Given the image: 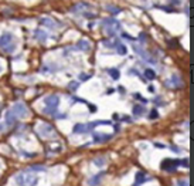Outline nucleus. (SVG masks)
Listing matches in <instances>:
<instances>
[{"mask_svg":"<svg viewBox=\"0 0 194 186\" xmlns=\"http://www.w3.org/2000/svg\"><path fill=\"white\" fill-rule=\"evenodd\" d=\"M91 49V43L87 40H80L77 43V50H81V51H88Z\"/></svg>","mask_w":194,"mask_h":186,"instance_id":"nucleus-11","label":"nucleus"},{"mask_svg":"<svg viewBox=\"0 0 194 186\" xmlns=\"http://www.w3.org/2000/svg\"><path fill=\"white\" fill-rule=\"evenodd\" d=\"M13 43V34L11 33H3L2 34V37H0V47L4 49V47H7L9 44Z\"/></svg>","mask_w":194,"mask_h":186,"instance_id":"nucleus-7","label":"nucleus"},{"mask_svg":"<svg viewBox=\"0 0 194 186\" xmlns=\"http://www.w3.org/2000/svg\"><path fill=\"white\" fill-rule=\"evenodd\" d=\"M108 74H109L114 80H118L119 78V75H121V73H119L118 68H109V70H108Z\"/></svg>","mask_w":194,"mask_h":186,"instance_id":"nucleus-17","label":"nucleus"},{"mask_svg":"<svg viewBox=\"0 0 194 186\" xmlns=\"http://www.w3.org/2000/svg\"><path fill=\"white\" fill-rule=\"evenodd\" d=\"M41 24H45L48 29H55V23L51 19H41Z\"/></svg>","mask_w":194,"mask_h":186,"instance_id":"nucleus-20","label":"nucleus"},{"mask_svg":"<svg viewBox=\"0 0 194 186\" xmlns=\"http://www.w3.org/2000/svg\"><path fill=\"white\" fill-rule=\"evenodd\" d=\"M91 77H92V74H81V75H80V78L82 80V81H84V80L91 78Z\"/></svg>","mask_w":194,"mask_h":186,"instance_id":"nucleus-30","label":"nucleus"},{"mask_svg":"<svg viewBox=\"0 0 194 186\" xmlns=\"http://www.w3.org/2000/svg\"><path fill=\"white\" fill-rule=\"evenodd\" d=\"M14 47H16V44H14V43H11V44H9L7 47H4L3 50L6 53H11V51H14Z\"/></svg>","mask_w":194,"mask_h":186,"instance_id":"nucleus-26","label":"nucleus"},{"mask_svg":"<svg viewBox=\"0 0 194 186\" xmlns=\"http://www.w3.org/2000/svg\"><path fill=\"white\" fill-rule=\"evenodd\" d=\"M116 50H118V53H119L121 56H125V54L128 53L126 46H125V44H121V43H118V44H116Z\"/></svg>","mask_w":194,"mask_h":186,"instance_id":"nucleus-19","label":"nucleus"},{"mask_svg":"<svg viewBox=\"0 0 194 186\" xmlns=\"http://www.w3.org/2000/svg\"><path fill=\"white\" fill-rule=\"evenodd\" d=\"M177 186H188V180L187 179H180L177 182Z\"/></svg>","mask_w":194,"mask_h":186,"instance_id":"nucleus-29","label":"nucleus"},{"mask_svg":"<svg viewBox=\"0 0 194 186\" xmlns=\"http://www.w3.org/2000/svg\"><path fill=\"white\" fill-rule=\"evenodd\" d=\"M177 166H181V160L180 159H165L161 162V169L167 172L176 171Z\"/></svg>","mask_w":194,"mask_h":186,"instance_id":"nucleus-5","label":"nucleus"},{"mask_svg":"<svg viewBox=\"0 0 194 186\" xmlns=\"http://www.w3.org/2000/svg\"><path fill=\"white\" fill-rule=\"evenodd\" d=\"M37 131H38V135H40L41 138H52V137H55L54 127H52L51 124H48V122H41L40 125H38V128H37Z\"/></svg>","mask_w":194,"mask_h":186,"instance_id":"nucleus-4","label":"nucleus"},{"mask_svg":"<svg viewBox=\"0 0 194 186\" xmlns=\"http://www.w3.org/2000/svg\"><path fill=\"white\" fill-rule=\"evenodd\" d=\"M106 10L112 13V14H118V13H121V9L119 7H115V6H106Z\"/></svg>","mask_w":194,"mask_h":186,"instance_id":"nucleus-23","label":"nucleus"},{"mask_svg":"<svg viewBox=\"0 0 194 186\" xmlns=\"http://www.w3.org/2000/svg\"><path fill=\"white\" fill-rule=\"evenodd\" d=\"M147 40V36L145 33H140V41H142V43H145V41Z\"/></svg>","mask_w":194,"mask_h":186,"instance_id":"nucleus-33","label":"nucleus"},{"mask_svg":"<svg viewBox=\"0 0 194 186\" xmlns=\"http://www.w3.org/2000/svg\"><path fill=\"white\" fill-rule=\"evenodd\" d=\"M0 131H3V127H2V125H0Z\"/></svg>","mask_w":194,"mask_h":186,"instance_id":"nucleus-35","label":"nucleus"},{"mask_svg":"<svg viewBox=\"0 0 194 186\" xmlns=\"http://www.w3.org/2000/svg\"><path fill=\"white\" fill-rule=\"evenodd\" d=\"M166 85L167 87H174V88H180L183 84H181V78H180L179 75L174 74L172 77V80H167V81H166Z\"/></svg>","mask_w":194,"mask_h":186,"instance_id":"nucleus-10","label":"nucleus"},{"mask_svg":"<svg viewBox=\"0 0 194 186\" xmlns=\"http://www.w3.org/2000/svg\"><path fill=\"white\" fill-rule=\"evenodd\" d=\"M72 132L74 134H85V132H88V127H87V124H77L72 128Z\"/></svg>","mask_w":194,"mask_h":186,"instance_id":"nucleus-12","label":"nucleus"},{"mask_svg":"<svg viewBox=\"0 0 194 186\" xmlns=\"http://www.w3.org/2000/svg\"><path fill=\"white\" fill-rule=\"evenodd\" d=\"M181 166H184V168H188V159H187V158H184V159L181 160Z\"/></svg>","mask_w":194,"mask_h":186,"instance_id":"nucleus-32","label":"nucleus"},{"mask_svg":"<svg viewBox=\"0 0 194 186\" xmlns=\"http://www.w3.org/2000/svg\"><path fill=\"white\" fill-rule=\"evenodd\" d=\"M44 104H45V107L43 108V114L54 115L57 108H58V104H60V97L57 94H51V95H48V97L44 98Z\"/></svg>","mask_w":194,"mask_h":186,"instance_id":"nucleus-1","label":"nucleus"},{"mask_svg":"<svg viewBox=\"0 0 194 186\" xmlns=\"http://www.w3.org/2000/svg\"><path fill=\"white\" fill-rule=\"evenodd\" d=\"M84 17H87V19H95L96 14H94V13H89V11H84Z\"/></svg>","mask_w":194,"mask_h":186,"instance_id":"nucleus-28","label":"nucleus"},{"mask_svg":"<svg viewBox=\"0 0 194 186\" xmlns=\"http://www.w3.org/2000/svg\"><path fill=\"white\" fill-rule=\"evenodd\" d=\"M11 111H13V114H14L16 117H20V118H26V117L29 115V109H27V107L23 104V102L14 104L13 108H11Z\"/></svg>","mask_w":194,"mask_h":186,"instance_id":"nucleus-6","label":"nucleus"},{"mask_svg":"<svg viewBox=\"0 0 194 186\" xmlns=\"http://www.w3.org/2000/svg\"><path fill=\"white\" fill-rule=\"evenodd\" d=\"M84 9H91L88 3H78L74 6V10H84Z\"/></svg>","mask_w":194,"mask_h":186,"instance_id":"nucleus-22","label":"nucleus"},{"mask_svg":"<svg viewBox=\"0 0 194 186\" xmlns=\"http://www.w3.org/2000/svg\"><path fill=\"white\" fill-rule=\"evenodd\" d=\"M94 164H95L96 166H103V165H105V159H103V158H96V159L94 160Z\"/></svg>","mask_w":194,"mask_h":186,"instance_id":"nucleus-24","label":"nucleus"},{"mask_svg":"<svg viewBox=\"0 0 194 186\" xmlns=\"http://www.w3.org/2000/svg\"><path fill=\"white\" fill-rule=\"evenodd\" d=\"M109 139H112V135L111 134H95L94 135V142L95 144H105Z\"/></svg>","mask_w":194,"mask_h":186,"instance_id":"nucleus-9","label":"nucleus"},{"mask_svg":"<svg viewBox=\"0 0 194 186\" xmlns=\"http://www.w3.org/2000/svg\"><path fill=\"white\" fill-rule=\"evenodd\" d=\"M30 171H33V172H45V166H41V165H31V166H30Z\"/></svg>","mask_w":194,"mask_h":186,"instance_id":"nucleus-21","label":"nucleus"},{"mask_svg":"<svg viewBox=\"0 0 194 186\" xmlns=\"http://www.w3.org/2000/svg\"><path fill=\"white\" fill-rule=\"evenodd\" d=\"M122 37H125V38H128V40H135V38L132 37V36H130V34H128V33H122Z\"/></svg>","mask_w":194,"mask_h":186,"instance_id":"nucleus-31","label":"nucleus"},{"mask_svg":"<svg viewBox=\"0 0 194 186\" xmlns=\"http://www.w3.org/2000/svg\"><path fill=\"white\" fill-rule=\"evenodd\" d=\"M14 179L18 186H36L38 182V178L34 173H27V172L17 173Z\"/></svg>","mask_w":194,"mask_h":186,"instance_id":"nucleus-2","label":"nucleus"},{"mask_svg":"<svg viewBox=\"0 0 194 186\" xmlns=\"http://www.w3.org/2000/svg\"><path fill=\"white\" fill-rule=\"evenodd\" d=\"M105 176V172H99V173H96L95 176H91V178L88 179V185L89 186H98L101 185V180H102V178Z\"/></svg>","mask_w":194,"mask_h":186,"instance_id":"nucleus-8","label":"nucleus"},{"mask_svg":"<svg viewBox=\"0 0 194 186\" xmlns=\"http://www.w3.org/2000/svg\"><path fill=\"white\" fill-rule=\"evenodd\" d=\"M16 119H17V117L14 115V114H13V111H7V114H6V124H7V125H14L16 124Z\"/></svg>","mask_w":194,"mask_h":186,"instance_id":"nucleus-13","label":"nucleus"},{"mask_svg":"<svg viewBox=\"0 0 194 186\" xmlns=\"http://www.w3.org/2000/svg\"><path fill=\"white\" fill-rule=\"evenodd\" d=\"M149 118L150 119H156V118H159V112L156 111V109H153V111L149 114Z\"/></svg>","mask_w":194,"mask_h":186,"instance_id":"nucleus-27","label":"nucleus"},{"mask_svg":"<svg viewBox=\"0 0 194 186\" xmlns=\"http://www.w3.org/2000/svg\"><path fill=\"white\" fill-rule=\"evenodd\" d=\"M146 180H147L146 175H145L143 172H138V173H136V180H135V185H133V186H140L143 182H146Z\"/></svg>","mask_w":194,"mask_h":186,"instance_id":"nucleus-14","label":"nucleus"},{"mask_svg":"<svg viewBox=\"0 0 194 186\" xmlns=\"http://www.w3.org/2000/svg\"><path fill=\"white\" fill-rule=\"evenodd\" d=\"M145 77H146L147 80H154V77H156V73H154L152 68H146V70H145Z\"/></svg>","mask_w":194,"mask_h":186,"instance_id":"nucleus-18","label":"nucleus"},{"mask_svg":"<svg viewBox=\"0 0 194 186\" xmlns=\"http://www.w3.org/2000/svg\"><path fill=\"white\" fill-rule=\"evenodd\" d=\"M78 87H80V82H78V81H72L71 84H68V88L72 89V91H75Z\"/></svg>","mask_w":194,"mask_h":186,"instance_id":"nucleus-25","label":"nucleus"},{"mask_svg":"<svg viewBox=\"0 0 194 186\" xmlns=\"http://www.w3.org/2000/svg\"><path fill=\"white\" fill-rule=\"evenodd\" d=\"M170 149H173V152H176V153H179L181 149L180 148H177V146H174V145H170Z\"/></svg>","mask_w":194,"mask_h":186,"instance_id":"nucleus-34","label":"nucleus"},{"mask_svg":"<svg viewBox=\"0 0 194 186\" xmlns=\"http://www.w3.org/2000/svg\"><path fill=\"white\" fill-rule=\"evenodd\" d=\"M132 112H133V115H135V117H140L143 112H145V107L140 105V104H136V105H133Z\"/></svg>","mask_w":194,"mask_h":186,"instance_id":"nucleus-15","label":"nucleus"},{"mask_svg":"<svg viewBox=\"0 0 194 186\" xmlns=\"http://www.w3.org/2000/svg\"><path fill=\"white\" fill-rule=\"evenodd\" d=\"M47 33L45 31H43V30H36V38L38 41H41V43H45L47 41Z\"/></svg>","mask_w":194,"mask_h":186,"instance_id":"nucleus-16","label":"nucleus"},{"mask_svg":"<svg viewBox=\"0 0 194 186\" xmlns=\"http://www.w3.org/2000/svg\"><path fill=\"white\" fill-rule=\"evenodd\" d=\"M102 26L105 27L108 36L112 38V37H115V33H116V30L121 29V23L118 22V20L112 19V17H109V19L102 20Z\"/></svg>","mask_w":194,"mask_h":186,"instance_id":"nucleus-3","label":"nucleus"}]
</instances>
